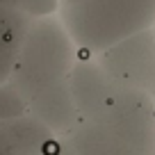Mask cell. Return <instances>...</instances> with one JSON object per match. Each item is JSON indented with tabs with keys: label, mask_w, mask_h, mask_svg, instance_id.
<instances>
[{
	"label": "cell",
	"mask_w": 155,
	"mask_h": 155,
	"mask_svg": "<svg viewBox=\"0 0 155 155\" xmlns=\"http://www.w3.org/2000/svg\"><path fill=\"white\" fill-rule=\"evenodd\" d=\"M28 112V103L9 84H0V119H14Z\"/></svg>",
	"instance_id": "ba28073f"
},
{
	"label": "cell",
	"mask_w": 155,
	"mask_h": 155,
	"mask_svg": "<svg viewBox=\"0 0 155 155\" xmlns=\"http://www.w3.org/2000/svg\"><path fill=\"white\" fill-rule=\"evenodd\" d=\"M46 155H55V153H46Z\"/></svg>",
	"instance_id": "8fae6325"
},
{
	"label": "cell",
	"mask_w": 155,
	"mask_h": 155,
	"mask_svg": "<svg viewBox=\"0 0 155 155\" xmlns=\"http://www.w3.org/2000/svg\"><path fill=\"white\" fill-rule=\"evenodd\" d=\"M32 18L0 5V84L9 80Z\"/></svg>",
	"instance_id": "8992f818"
},
{
	"label": "cell",
	"mask_w": 155,
	"mask_h": 155,
	"mask_svg": "<svg viewBox=\"0 0 155 155\" xmlns=\"http://www.w3.org/2000/svg\"><path fill=\"white\" fill-rule=\"evenodd\" d=\"M80 55V48L57 14L34 18L7 84L14 87L25 103H30L44 91L66 82Z\"/></svg>",
	"instance_id": "7a4b0ae2"
},
{
	"label": "cell",
	"mask_w": 155,
	"mask_h": 155,
	"mask_svg": "<svg viewBox=\"0 0 155 155\" xmlns=\"http://www.w3.org/2000/svg\"><path fill=\"white\" fill-rule=\"evenodd\" d=\"M2 7L18 12V14L28 16V18H44V16H53L59 12V0H0Z\"/></svg>",
	"instance_id": "52a82bcc"
},
{
	"label": "cell",
	"mask_w": 155,
	"mask_h": 155,
	"mask_svg": "<svg viewBox=\"0 0 155 155\" xmlns=\"http://www.w3.org/2000/svg\"><path fill=\"white\" fill-rule=\"evenodd\" d=\"M107 73L126 89L155 103V28H148L96 55Z\"/></svg>",
	"instance_id": "277c9868"
},
{
	"label": "cell",
	"mask_w": 155,
	"mask_h": 155,
	"mask_svg": "<svg viewBox=\"0 0 155 155\" xmlns=\"http://www.w3.org/2000/svg\"><path fill=\"white\" fill-rule=\"evenodd\" d=\"M0 155H25L23 150L16 146V141L9 137V132L5 130L2 123H0Z\"/></svg>",
	"instance_id": "9c48e42d"
},
{
	"label": "cell",
	"mask_w": 155,
	"mask_h": 155,
	"mask_svg": "<svg viewBox=\"0 0 155 155\" xmlns=\"http://www.w3.org/2000/svg\"><path fill=\"white\" fill-rule=\"evenodd\" d=\"M55 155H155V103L121 87L105 112L55 139Z\"/></svg>",
	"instance_id": "6da1fadb"
},
{
	"label": "cell",
	"mask_w": 155,
	"mask_h": 155,
	"mask_svg": "<svg viewBox=\"0 0 155 155\" xmlns=\"http://www.w3.org/2000/svg\"><path fill=\"white\" fill-rule=\"evenodd\" d=\"M75 2H82V0H59V7H64V5H75Z\"/></svg>",
	"instance_id": "30bf717a"
},
{
	"label": "cell",
	"mask_w": 155,
	"mask_h": 155,
	"mask_svg": "<svg viewBox=\"0 0 155 155\" xmlns=\"http://www.w3.org/2000/svg\"><path fill=\"white\" fill-rule=\"evenodd\" d=\"M82 55H101L126 39L155 28V0H82L57 12Z\"/></svg>",
	"instance_id": "3957f363"
},
{
	"label": "cell",
	"mask_w": 155,
	"mask_h": 155,
	"mask_svg": "<svg viewBox=\"0 0 155 155\" xmlns=\"http://www.w3.org/2000/svg\"><path fill=\"white\" fill-rule=\"evenodd\" d=\"M68 87L80 119L105 112L121 91V84L103 68V64L94 55H80L68 75Z\"/></svg>",
	"instance_id": "5b68a950"
}]
</instances>
